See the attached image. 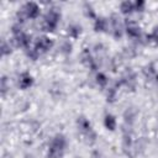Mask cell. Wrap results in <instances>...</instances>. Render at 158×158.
Returning a JSON list of instances; mask_svg holds the SVG:
<instances>
[{
  "label": "cell",
  "instance_id": "cell-9",
  "mask_svg": "<svg viewBox=\"0 0 158 158\" xmlns=\"http://www.w3.org/2000/svg\"><path fill=\"white\" fill-rule=\"evenodd\" d=\"M22 11L25 12L27 20H36L41 15V7L35 1H27L21 6Z\"/></svg>",
  "mask_w": 158,
  "mask_h": 158
},
{
  "label": "cell",
  "instance_id": "cell-17",
  "mask_svg": "<svg viewBox=\"0 0 158 158\" xmlns=\"http://www.w3.org/2000/svg\"><path fill=\"white\" fill-rule=\"evenodd\" d=\"M120 12L125 16H130L132 12H135V6L133 2L130 0H125L120 4Z\"/></svg>",
  "mask_w": 158,
  "mask_h": 158
},
{
  "label": "cell",
  "instance_id": "cell-19",
  "mask_svg": "<svg viewBox=\"0 0 158 158\" xmlns=\"http://www.w3.org/2000/svg\"><path fill=\"white\" fill-rule=\"evenodd\" d=\"M83 14H84L85 17H88L90 20H95L98 17L96 11H95V9L93 7V5L90 2H84L83 4Z\"/></svg>",
  "mask_w": 158,
  "mask_h": 158
},
{
  "label": "cell",
  "instance_id": "cell-31",
  "mask_svg": "<svg viewBox=\"0 0 158 158\" xmlns=\"http://www.w3.org/2000/svg\"><path fill=\"white\" fill-rule=\"evenodd\" d=\"M23 158H33V156H32L31 153H26V154L23 156Z\"/></svg>",
  "mask_w": 158,
  "mask_h": 158
},
{
  "label": "cell",
  "instance_id": "cell-1",
  "mask_svg": "<svg viewBox=\"0 0 158 158\" xmlns=\"http://www.w3.org/2000/svg\"><path fill=\"white\" fill-rule=\"evenodd\" d=\"M67 146H68L67 137L60 132L56 133L51 139L46 158H63L65 149H67Z\"/></svg>",
  "mask_w": 158,
  "mask_h": 158
},
{
  "label": "cell",
  "instance_id": "cell-25",
  "mask_svg": "<svg viewBox=\"0 0 158 158\" xmlns=\"http://www.w3.org/2000/svg\"><path fill=\"white\" fill-rule=\"evenodd\" d=\"M72 51H73V44H72V42H69L68 40H65V41H63V42L60 43L59 52H60L62 54L69 56V54L72 53Z\"/></svg>",
  "mask_w": 158,
  "mask_h": 158
},
{
  "label": "cell",
  "instance_id": "cell-11",
  "mask_svg": "<svg viewBox=\"0 0 158 158\" xmlns=\"http://www.w3.org/2000/svg\"><path fill=\"white\" fill-rule=\"evenodd\" d=\"M35 84V79L32 77V74L30 72H22L19 74L17 78V85L21 90H27L30 88H32V85Z\"/></svg>",
  "mask_w": 158,
  "mask_h": 158
},
{
  "label": "cell",
  "instance_id": "cell-23",
  "mask_svg": "<svg viewBox=\"0 0 158 158\" xmlns=\"http://www.w3.org/2000/svg\"><path fill=\"white\" fill-rule=\"evenodd\" d=\"M117 88L111 86V88H106V102L109 104H114L117 99Z\"/></svg>",
  "mask_w": 158,
  "mask_h": 158
},
{
  "label": "cell",
  "instance_id": "cell-30",
  "mask_svg": "<svg viewBox=\"0 0 158 158\" xmlns=\"http://www.w3.org/2000/svg\"><path fill=\"white\" fill-rule=\"evenodd\" d=\"M2 158H12V154L9 153V152H5V153L2 154Z\"/></svg>",
  "mask_w": 158,
  "mask_h": 158
},
{
  "label": "cell",
  "instance_id": "cell-2",
  "mask_svg": "<svg viewBox=\"0 0 158 158\" xmlns=\"http://www.w3.org/2000/svg\"><path fill=\"white\" fill-rule=\"evenodd\" d=\"M60 19H62V14H60L59 9L56 7V6L49 7L47 10V12L43 15V19H42V22H41L42 31H46V32L56 31L59 22H60Z\"/></svg>",
  "mask_w": 158,
  "mask_h": 158
},
{
  "label": "cell",
  "instance_id": "cell-8",
  "mask_svg": "<svg viewBox=\"0 0 158 158\" xmlns=\"http://www.w3.org/2000/svg\"><path fill=\"white\" fill-rule=\"evenodd\" d=\"M132 127L125 126L122 128V151L125 154L131 156V151H133V139H132Z\"/></svg>",
  "mask_w": 158,
  "mask_h": 158
},
{
  "label": "cell",
  "instance_id": "cell-18",
  "mask_svg": "<svg viewBox=\"0 0 158 158\" xmlns=\"http://www.w3.org/2000/svg\"><path fill=\"white\" fill-rule=\"evenodd\" d=\"M95 83L98 84L99 88H102V89H106L107 88V84H109V78L105 73L102 72H96L95 73Z\"/></svg>",
  "mask_w": 158,
  "mask_h": 158
},
{
  "label": "cell",
  "instance_id": "cell-12",
  "mask_svg": "<svg viewBox=\"0 0 158 158\" xmlns=\"http://www.w3.org/2000/svg\"><path fill=\"white\" fill-rule=\"evenodd\" d=\"M93 28L96 33H105V32H109L110 31V22H109V19L105 17V16H98L95 20H94V23H93Z\"/></svg>",
  "mask_w": 158,
  "mask_h": 158
},
{
  "label": "cell",
  "instance_id": "cell-14",
  "mask_svg": "<svg viewBox=\"0 0 158 158\" xmlns=\"http://www.w3.org/2000/svg\"><path fill=\"white\" fill-rule=\"evenodd\" d=\"M104 127L110 131V132H114L116 128H117V120H116V116L112 115L111 112H106L105 116H104Z\"/></svg>",
  "mask_w": 158,
  "mask_h": 158
},
{
  "label": "cell",
  "instance_id": "cell-3",
  "mask_svg": "<svg viewBox=\"0 0 158 158\" xmlns=\"http://www.w3.org/2000/svg\"><path fill=\"white\" fill-rule=\"evenodd\" d=\"M11 41L15 44V47L19 48H23L25 51L31 47V42H32V37L26 33L21 25L19 23H14L11 26Z\"/></svg>",
  "mask_w": 158,
  "mask_h": 158
},
{
  "label": "cell",
  "instance_id": "cell-32",
  "mask_svg": "<svg viewBox=\"0 0 158 158\" xmlns=\"http://www.w3.org/2000/svg\"><path fill=\"white\" fill-rule=\"evenodd\" d=\"M154 79H156V80H157V81H158V74H157V75H156V78H154Z\"/></svg>",
  "mask_w": 158,
  "mask_h": 158
},
{
  "label": "cell",
  "instance_id": "cell-16",
  "mask_svg": "<svg viewBox=\"0 0 158 158\" xmlns=\"http://www.w3.org/2000/svg\"><path fill=\"white\" fill-rule=\"evenodd\" d=\"M146 43L149 46H158V25L153 26L152 31L144 36Z\"/></svg>",
  "mask_w": 158,
  "mask_h": 158
},
{
  "label": "cell",
  "instance_id": "cell-10",
  "mask_svg": "<svg viewBox=\"0 0 158 158\" xmlns=\"http://www.w3.org/2000/svg\"><path fill=\"white\" fill-rule=\"evenodd\" d=\"M138 116V109L136 106H127L122 114V118H123V125L125 126H128V127H132L136 118Z\"/></svg>",
  "mask_w": 158,
  "mask_h": 158
},
{
  "label": "cell",
  "instance_id": "cell-24",
  "mask_svg": "<svg viewBox=\"0 0 158 158\" xmlns=\"http://www.w3.org/2000/svg\"><path fill=\"white\" fill-rule=\"evenodd\" d=\"M10 90V80L6 75H1V79H0V91H1V95L2 98L7 94V91Z\"/></svg>",
  "mask_w": 158,
  "mask_h": 158
},
{
  "label": "cell",
  "instance_id": "cell-29",
  "mask_svg": "<svg viewBox=\"0 0 158 158\" xmlns=\"http://www.w3.org/2000/svg\"><path fill=\"white\" fill-rule=\"evenodd\" d=\"M89 158H102V156H101V152L99 149H93L90 152V157Z\"/></svg>",
  "mask_w": 158,
  "mask_h": 158
},
{
  "label": "cell",
  "instance_id": "cell-26",
  "mask_svg": "<svg viewBox=\"0 0 158 158\" xmlns=\"http://www.w3.org/2000/svg\"><path fill=\"white\" fill-rule=\"evenodd\" d=\"M12 53V46L10 44L9 41L6 40H2L1 41V56L2 57H7Z\"/></svg>",
  "mask_w": 158,
  "mask_h": 158
},
{
  "label": "cell",
  "instance_id": "cell-5",
  "mask_svg": "<svg viewBox=\"0 0 158 158\" xmlns=\"http://www.w3.org/2000/svg\"><path fill=\"white\" fill-rule=\"evenodd\" d=\"M125 35L131 40H141L142 38V30L141 26L133 21V20H126L125 21Z\"/></svg>",
  "mask_w": 158,
  "mask_h": 158
},
{
  "label": "cell",
  "instance_id": "cell-27",
  "mask_svg": "<svg viewBox=\"0 0 158 158\" xmlns=\"http://www.w3.org/2000/svg\"><path fill=\"white\" fill-rule=\"evenodd\" d=\"M25 52H26L27 58H28V59H31V60H33V62H36V60L41 57V54H40V53H38L33 47H30V48H28V49H26Z\"/></svg>",
  "mask_w": 158,
  "mask_h": 158
},
{
  "label": "cell",
  "instance_id": "cell-13",
  "mask_svg": "<svg viewBox=\"0 0 158 158\" xmlns=\"http://www.w3.org/2000/svg\"><path fill=\"white\" fill-rule=\"evenodd\" d=\"M75 123H77V128L81 133V136H84L85 133H88V132L94 130L90 120L86 116H84V115H79L77 117V120H75Z\"/></svg>",
  "mask_w": 158,
  "mask_h": 158
},
{
  "label": "cell",
  "instance_id": "cell-4",
  "mask_svg": "<svg viewBox=\"0 0 158 158\" xmlns=\"http://www.w3.org/2000/svg\"><path fill=\"white\" fill-rule=\"evenodd\" d=\"M110 33L115 40H121L125 35V22L121 20L118 14H111L109 17Z\"/></svg>",
  "mask_w": 158,
  "mask_h": 158
},
{
  "label": "cell",
  "instance_id": "cell-20",
  "mask_svg": "<svg viewBox=\"0 0 158 158\" xmlns=\"http://www.w3.org/2000/svg\"><path fill=\"white\" fill-rule=\"evenodd\" d=\"M143 75L147 78V79H152V78H156V75L158 74L157 70H156V67H154V63H149L147 64L146 67H143V70H142Z\"/></svg>",
  "mask_w": 158,
  "mask_h": 158
},
{
  "label": "cell",
  "instance_id": "cell-21",
  "mask_svg": "<svg viewBox=\"0 0 158 158\" xmlns=\"http://www.w3.org/2000/svg\"><path fill=\"white\" fill-rule=\"evenodd\" d=\"M83 141H84V143L88 144V146H94V144L96 143V141H98V133L95 132V130H93V131L85 133V135L83 136Z\"/></svg>",
  "mask_w": 158,
  "mask_h": 158
},
{
  "label": "cell",
  "instance_id": "cell-22",
  "mask_svg": "<svg viewBox=\"0 0 158 158\" xmlns=\"http://www.w3.org/2000/svg\"><path fill=\"white\" fill-rule=\"evenodd\" d=\"M147 144H148V142H147V139L144 137L138 138L133 143V151H135V153H143L144 149H146V147H147Z\"/></svg>",
  "mask_w": 158,
  "mask_h": 158
},
{
  "label": "cell",
  "instance_id": "cell-28",
  "mask_svg": "<svg viewBox=\"0 0 158 158\" xmlns=\"http://www.w3.org/2000/svg\"><path fill=\"white\" fill-rule=\"evenodd\" d=\"M133 6H135V12L142 14L146 10V1L144 0H137L133 2Z\"/></svg>",
  "mask_w": 158,
  "mask_h": 158
},
{
  "label": "cell",
  "instance_id": "cell-15",
  "mask_svg": "<svg viewBox=\"0 0 158 158\" xmlns=\"http://www.w3.org/2000/svg\"><path fill=\"white\" fill-rule=\"evenodd\" d=\"M81 32H83V27H81L80 23L73 22V23H70V25L67 27V35H68L70 38H73V40H77L78 37H80Z\"/></svg>",
  "mask_w": 158,
  "mask_h": 158
},
{
  "label": "cell",
  "instance_id": "cell-7",
  "mask_svg": "<svg viewBox=\"0 0 158 158\" xmlns=\"http://www.w3.org/2000/svg\"><path fill=\"white\" fill-rule=\"evenodd\" d=\"M54 44V41L49 37V36H46V35H42L40 36L36 41H35V44H33V48L42 56L44 53H47Z\"/></svg>",
  "mask_w": 158,
  "mask_h": 158
},
{
  "label": "cell",
  "instance_id": "cell-6",
  "mask_svg": "<svg viewBox=\"0 0 158 158\" xmlns=\"http://www.w3.org/2000/svg\"><path fill=\"white\" fill-rule=\"evenodd\" d=\"M80 62L84 67L89 68L93 72H99V62L95 59V57L93 56V53L90 52L89 48H84L80 53Z\"/></svg>",
  "mask_w": 158,
  "mask_h": 158
}]
</instances>
